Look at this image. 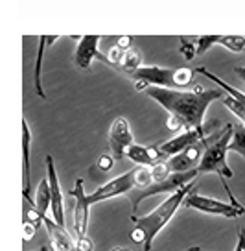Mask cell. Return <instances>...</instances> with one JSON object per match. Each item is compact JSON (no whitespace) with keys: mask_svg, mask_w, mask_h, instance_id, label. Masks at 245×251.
<instances>
[{"mask_svg":"<svg viewBox=\"0 0 245 251\" xmlns=\"http://www.w3.org/2000/svg\"><path fill=\"white\" fill-rule=\"evenodd\" d=\"M234 74L245 83V67H234Z\"/></svg>","mask_w":245,"mask_h":251,"instance_id":"obj_28","label":"cell"},{"mask_svg":"<svg viewBox=\"0 0 245 251\" xmlns=\"http://www.w3.org/2000/svg\"><path fill=\"white\" fill-rule=\"evenodd\" d=\"M39 251H50V246H48V244H45V246H41Z\"/></svg>","mask_w":245,"mask_h":251,"instance_id":"obj_31","label":"cell"},{"mask_svg":"<svg viewBox=\"0 0 245 251\" xmlns=\"http://www.w3.org/2000/svg\"><path fill=\"white\" fill-rule=\"evenodd\" d=\"M182 205L186 209H194V211L214 214V216H223V218H238V216H244L245 214L244 205L225 203V201L201 196V194H196V192H190Z\"/></svg>","mask_w":245,"mask_h":251,"instance_id":"obj_6","label":"cell"},{"mask_svg":"<svg viewBox=\"0 0 245 251\" xmlns=\"http://www.w3.org/2000/svg\"><path fill=\"white\" fill-rule=\"evenodd\" d=\"M30 142H32L30 126H28V120L22 118V194L26 201L30 200V194H28V187H30ZM30 201H35V200H30Z\"/></svg>","mask_w":245,"mask_h":251,"instance_id":"obj_17","label":"cell"},{"mask_svg":"<svg viewBox=\"0 0 245 251\" xmlns=\"http://www.w3.org/2000/svg\"><path fill=\"white\" fill-rule=\"evenodd\" d=\"M76 250L78 251H92V240L89 236L76 238Z\"/></svg>","mask_w":245,"mask_h":251,"instance_id":"obj_25","label":"cell"},{"mask_svg":"<svg viewBox=\"0 0 245 251\" xmlns=\"http://www.w3.org/2000/svg\"><path fill=\"white\" fill-rule=\"evenodd\" d=\"M46 177L50 183V192H52V216L57 226L65 227V205H63V192H61V185H59V177L56 172V165H54V157L46 155Z\"/></svg>","mask_w":245,"mask_h":251,"instance_id":"obj_10","label":"cell"},{"mask_svg":"<svg viewBox=\"0 0 245 251\" xmlns=\"http://www.w3.org/2000/svg\"><path fill=\"white\" fill-rule=\"evenodd\" d=\"M205 137H206L205 131L188 129V131H182V133H179L177 137L170 139V141L158 144V151H160L162 159L168 161V159H172V157L177 155V153H181V151H184V150H188L190 146H194L196 142L203 141Z\"/></svg>","mask_w":245,"mask_h":251,"instance_id":"obj_11","label":"cell"},{"mask_svg":"<svg viewBox=\"0 0 245 251\" xmlns=\"http://www.w3.org/2000/svg\"><path fill=\"white\" fill-rule=\"evenodd\" d=\"M196 72H199V74H203V76H206L208 79H212L214 83H216V85L220 87L222 91H225V93L229 94L230 98H234L236 102L244 103V105H245V93H242V91H238V89H234L232 85H229L227 81H223V79H222V78H218L216 74H212L210 71H206L205 67H198V69H196Z\"/></svg>","mask_w":245,"mask_h":251,"instance_id":"obj_18","label":"cell"},{"mask_svg":"<svg viewBox=\"0 0 245 251\" xmlns=\"http://www.w3.org/2000/svg\"><path fill=\"white\" fill-rule=\"evenodd\" d=\"M35 209L46 216V211L52 209V192H50V183L48 177H43L37 187V194H35Z\"/></svg>","mask_w":245,"mask_h":251,"instance_id":"obj_19","label":"cell"},{"mask_svg":"<svg viewBox=\"0 0 245 251\" xmlns=\"http://www.w3.org/2000/svg\"><path fill=\"white\" fill-rule=\"evenodd\" d=\"M179 41H181L179 52L184 55L186 61H192V59L198 55V35H192V37H188V35H181Z\"/></svg>","mask_w":245,"mask_h":251,"instance_id":"obj_22","label":"cell"},{"mask_svg":"<svg viewBox=\"0 0 245 251\" xmlns=\"http://www.w3.org/2000/svg\"><path fill=\"white\" fill-rule=\"evenodd\" d=\"M232 131H234V124L223 126L220 131L210 133L205 137V151L201 157V163L198 166L199 174H218L222 177L223 188L229 194L230 203L232 205H242L238 201L232 190H230L227 179H232V170L227 165V151L230 148V139H232Z\"/></svg>","mask_w":245,"mask_h":251,"instance_id":"obj_3","label":"cell"},{"mask_svg":"<svg viewBox=\"0 0 245 251\" xmlns=\"http://www.w3.org/2000/svg\"><path fill=\"white\" fill-rule=\"evenodd\" d=\"M136 188L134 183V168L133 170H127V172L120 174L118 177H112L107 183H103L100 188H96L92 194H87L89 203H100L105 200H111L116 196H129Z\"/></svg>","mask_w":245,"mask_h":251,"instance_id":"obj_7","label":"cell"},{"mask_svg":"<svg viewBox=\"0 0 245 251\" xmlns=\"http://www.w3.org/2000/svg\"><path fill=\"white\" fill-rule=\"evenodd\" d=\"M70 203H72V224H74V235L76 238L87 236L89 229V211L90 203L83 190V179H78L74 188L70 190Z\"/></svg>","mask_w":245,"mask_h":251,"instance_id":"obj_8","label":"cell"},{"mask_svg":"<svg viewBox=\"0 0 245 251\" xmlns=\"http://www.w3.org/2000/svg\"><path fill=\"white\" fill-rule=\"evenodd\" d=\"M134 144L133 131L129 127L126 117H116L109 127V146H111V155L114 161H122L127 155V150Z\"/></svg>","mask_w":245,"mask_h":251,"instance_id":"obj_9","label":"cell"},{"mask_svg":"<svg viewBox=\"0 0 245 251\" xmlns=\"http://www.w3.org/2000/svg\"><path fill=\"white\" fill-rule=\"evenodd\" d=\"M196 185V181L188 183L186 187L179 188L177 192L170 194V198H166L162 203L158 205L157 209H153L150 214L146 216H131V222L136 224L131 231V240L136 244H142L144 251H151L153 248V240L157 238V235L166 227V224H170V220L175 216L177 209L184 203V200L192 192V188Z\"/></svg>","mask_w":245,"mask_h":251,"instance_id":"obj_2","label":"cell"},{"mask_svg":"<svg viewBox=\"0 0 245 251\" xmlns=\"http://www.w3.org/2000/svg\"><path fill=\"white\" fill-rule=\"evenodd\" d=\"M134 81L136 91H146L150 87H160V89H184L194 81V71L188 67L179 69H166L157 65H142L140 69L133 72H126Z\"/></svg>","mask_w":245,"mask_h":251,"instance_id":"obj_4","label":"cell"},{"mask_svg":"<svg viewBox=\"0 0 245 251\" xmlns=\"http://www.w3.org/2000/svg\"><path fill=\"white\" fill-rule=\"evenodd\" d=\"M134 183H136L134 190H142V188L153 185V174H151L150 166H136L134 168Z\"/></svg>","mask_w":245,"mask_h":251,"instance_id":"obj_23","label":"cell"},{"mask_svg":"<svg viewBox=\"0 0 245 251\" xmlns=\"http://www.w3.org/2000/svg\"><path fill=\"white\" fill-rule=\"evenodd\" d=\"M35 229H37V226H33V224H30V222H22L24 240H32L33 235H35Z\"/></svg>","mask_w":245,"mask_h":251,"instance_id":"obj_26","label":"cell"},{"mask_svg":"<svg viewBox=\"0 0 245 251\" xmlns=\"http://www.w3.org/2000/svg\"><path fill=\"white\" fill-rule=\"evenodd\" d=\"M43 224H45V229H46V233H48V246H50V250L52 251H72L74 250L76 242L72 240L70 233H68L67 229L61 227V226H57L54 220L46 218V216H45V220H43Z\"/></svg>","mask_w":245,"mask_h":251,"instance_id":"obj_14","label":"cell"},{"mask_svg":"<svg viewBox=\"0 0 245 251\" xmlns=\"http://www.w3.org/2000/svg\"><path fill=\"white\" fill-rule=\"evenodd\" d=\"M127 159H131L133 163H136L138 166H153L164 161L160 151H158V146H142V144H133L131 148L127 150Z\"/></svg>","mask_w":245,"mask_h":251,"instance_id":"obj_15","label":"cell"},{"mask_svg":"<svg viewBox=\"0 0 245 251\" xmlns=\"http://www.w3.org/2000/svg\"><path fill=\"white\" fill-rule=\"evenodd\" d=\"M100 41H102V35H83L81 37L78 48H76V54H74V63L79 69L90 71V63L94 57L103 59V54H100V50H98Z\"/></svg>","mask_w":245,"mask_h":251,"instance_id":"obj_13","label":"cell"},{"mask_svg":"<svg viewBox=\"0 0 245 251\" xmlns=\"http://www.w3.org/2000/svg\"><path fill=\"white\" fill-rule=\"evenodd\" d=\"M198 170H192V172H186V174H172L168 179L160 181V183H153L150 185L148 188H142V190H133L131 194H129V201H131V207H133V212L138 209V205L142 200L150 196H157V194H174L177 192L179 188L186 187L188 183L192 181H196V176H198Z\"/></svg>","mask_w":245,"mask_h":251,"instance_id":"obj_5","label":"cell"},{"mask_svg":"<svg viewBox=\"0 0 245 251\" xmlns=\"http://www.w3.org/2000/svg\"><path fill=\"white\" fill-rule=\"evenodd\" d=\"M229 150H232V151L240 153L242 157H245V124H242V122L234 124V131H232Z\"/></svg>","mask_w":245,"mask_h":251,"instance_id":"obj_20","label":"cell"},{"mask_svg":"<svg viewBox=\"0 0 245 251\" xmlns=\"http://www.w3.org/2000/svg\"><path fill=\"white\" fill-rule=\"evenodd\" d=\"M111 251H131V250H127V248H124V246H118V248H112Z\"/></svg>","mask_w":245,"mask_h":251,"instance_id":"obj_29","label":"cell"},{"mask_svg":"<svg viewBox=\"0 0 245 251\" xmlns=\"http://www.w3.org/2000/svg\"><path fill=\"white\" fill-rule=\"evenodd\" d=\"M59 39L57 35H41L39 37V48H37V57H35V71H33V87H35V93L41 98H46L45 93V87H43V55L46 50L48 45L56 43Z\"/></svg>","mask_w":245,"mask_h":251,"instance_id":"obj_16","label":"cell"},{"mask_svg":"<svg viewBox=\"0 0 245 251\" xmlns=\"http://www.w3.org/2000/svg\"><path fill=\"white\" fill-rule=\"evenodd\" d=\"M184 251H201V248H199V246H194V248H188V250H184Z\"/></svg>","mask_w":245,"mask_h":251,"instance_id":"obj_30","label":"cell"},{"mask_svg":"<svg viewBox=\"0 0 245 251\" xmlns=\"http://www.w3.org/2000/svg\"><path fill=\"white\" fill-rule=\"evenodd\" d=\"M234 251H245V229L244 227L238 229V240H236Z\"/></svg>","mask_w":245,"mask_h":251,"instance_id":"obj_27","label":"cell"},{"mask_svg":"<svg viewBox=\"0 0 245 251\" xmlns=\"http://www.w3.org/2000/svg\"><path fill=\"white\" fill-rule=\"evenodd\" d=\"M50 251H52V250H50Z\"/></svg>","mask_w":245,"mask_h":251,"instance_id":"obj_33","label":"cell"},{"mask_svg":"<svg viewBox=\"0 0 245 251\" xmlns=\"http://www.w3.org/2000/svg\"><path fill=\"white\" fill-rule=\"evenodd\" d=\"M140 67H142V54H140L138 48L133 47L126 54V57H124V63L120 65V71L133 72V71H136V69H140Z\"/></svg>","mask_w":245,"mask_h":251,"instance_id":"obj_21","label":"cell"},{"mask_svg":"<svg viewBox=\"0 0 245 251\" xmlns=\"http://www.w3.org/2000/svg\"><path fill=\"white\" fill-rule=\"evenodd\" d=\"M201 251H203V250H201Z\"/></svg>","mask_w":245,"mask_h":251,"instance_id":"obj_32","label":"cell"},{"mask_svg":"<svg viewBox=\"0 0 245 251\" xmlns=\"http://www.w3.org/2000/svg\"><path fill=\"white\" fill-rule=\"evenodd\" d=\"M214 45H222L230 52L240 54L245 52V35H198V55L205 54Z\"/></svg>","mask_w":245,"mask_h":251,"instance_id":"obj_12","label":"cell"},{"mask_svg":"<svg viewBox=\"0 0 245 251\" xmlns=\"http://www.w3.org/2000/svg\"><path fill=\"white\" fill-rule=\"evenodd\" d=\"M144 93L155 100L158 105H162L170 113V120L166 122V127L170 131L179 129H196L205 131V115L210 103L216 100H223L227 93L210 87H194L192 91H175V89H160V87H150Z\"/></svg>","mask_w":245,"mask_h":251,"instance_id":"obj_1","label":"cell"},{"mask_svg":"<svg viewBox=\"0 0 245 251\" xmlns=\"http://www.w3.org/2000/svg\"><path fill=\"white\" fill-rule=\"evenodd\" d=\"M112 166H114V157L112 155H102L98 159V168L103 172H109Z\"/></svg>","mask_w":245,"mask_h":251,"instance_id":"obj_24","label":"cell"}]
</instances>
